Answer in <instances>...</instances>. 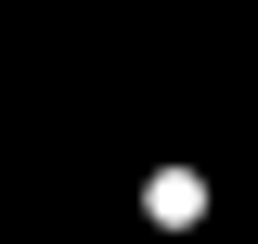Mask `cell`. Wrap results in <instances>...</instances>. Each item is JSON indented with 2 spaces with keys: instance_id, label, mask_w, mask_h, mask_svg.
<instances>
[{
  "instance_id": "obj_1",
  "label": "cell",
  "mask_w": 258,
  "mask_h": 244,
  "mask_svg": "<svg viewBox=\"0 0 258 244\" xmlns=\"http://www.w3.org/2000/svg\"><path fill=\"white\" fill-rule=\"evenodd\" d=\"M142 206H155V218H168V231H181V218H207V180H181V167H168V180H155V193H142Z\"/></svg>"
}]
</instances>
